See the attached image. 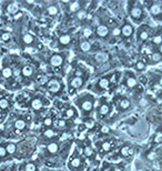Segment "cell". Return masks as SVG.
Returning a JSON list of instances; mask_svg holds the SVG:
<instances>
[{"label":"cell","mask_w":162,"mask_h":171,"mask_svg":"<svg viewBox=\"0 0 162 171\" xmlns=\"http://www.w3.org/2000/svg\"><path fill=\"white\" fill-rule=\"evenodd\" d=\"M80 108L83 112H90L93 108V99L87 98L80 102Z\"/></svg>","instance_id":"1"},{"label":"cell","mask_w":162,"mask_h":171,"mask_svg":"<svg viewBox=\"0 0 162 171\" xmlns=\"http://www.w3.org/2000/svg\"><path fill=\"white\" fill-rule=\"evenodd\" d=\"M48 88H49V90L51 91V92H58L60 90V88H61V85H60L59 80H57V79H52L49 81V83H48Z\"/></svg>","instance_id":"2"},{"label":"cell","mask_w":162,"mask_h":171,"mask_svg":"<svg viewBox=\"0 0 162 171\" xmlns=\"http://www.w3.org/2000/svg\"><path fill=\"white\" fill-rule=\"evenodd\" d=\"M63 62V57L61 55H53L51 58H50V63H51L53 67H59L62 65Z\"/></svg>","instance_id":"3"},{"label":"cell","mask_w":162,"mask_h":171,"mask_svg":"<svg viewBox=\"0 0 162 171\" xmlns=\"http://www.w3.org/2000/svg\"><path fill=\"white\" fill-rule=\"evenodd\" d=\"M121 34H123L124 37H130L131 34H133V27L131 26L130 24H124L123 27L121 28Z\"/></svg>","instance_id":"4"},{"label":"cell","mask_w":162,"mask_h":171,"mask_svg":"<svg viewBox=\"0 0 162 171\" xmlns=\"http://www.w3.org/2000/svg\"><path fill=\"white\" fill-rule=\"evenodd\" d=\"M83 85V79L81 77H73L71 79V81H70V86H71V88H75V89H78V88H80L81 86Z\"/></svg>","instance_id":"5"},{"label":"cell","mask_w":162,"mask_h":171,"mask_svg":"<svg viewBox=\"0 0 162 171\" xmlns=\"http://www.w3.org/2000/svg\"><path fill=\"white\" fill-rule=\"evenodd\" d=\"M130 15L136 20V19H141V17H142V9L140 7H133L131 9V11H130Z\"/></svg>","instance_id":"6"},{"label":"cell","mask_w":162,"mask_h":171,"mask_svg":"<svg viewBox=\"0 0 162 171\" xmlns=\"http://www.w3.org/2000/svg\"><path fill=\"white\" fill-rule=\"evenodd\" d=\"M108 34H109V29H108V27L107 26L100 25V26L97 28V34H98L99 37L104 38L106 36H108Z\"/></svg>","instance_id":"7"},{"label":"cell","mask_w":162,"mask_h":171,"mask_svg":"<svg viewBox=\"0 0 162 171\" xmlns=\"http://www.w3.org/2000/svg\"><path fill=\"white\" fill-rule=\"evenodd\" d=\"M110 112V106L108 104V103H102L100 107H99V109H98V113L100 114V116H106V114H108Z\"/></svg>","instance_id":"8"},{"label":"cell","mask_w":162,"mask_h":171,"mask_svg":"<svg viewBox=\"0 0 162 171\" xmlns=\"http://www.w3.org/2000/svg\"><path fill=\"white\" fill-rule=\"evenodd\" d=\"M81 167V159L79 157L73 158L71 161H70V168L71 170H78V168Z\"/></svg>","instance_id":"9"},{"label":"cell","mask_w":162,"mask_h":171,"mask_svg":"<svg viewBox=\"0 0 162 171\" xmlns=\"http://www.w3.org/2000/svg\"><path fill=\"white\" fill-rule=\"evenodd\" d=\"M150 12L152 16H159L162 13V9L159 5H152L150 7Z\"/></svg>","instance_id":"10"},{"label":"cell","mask_w":162,"mask_h":171,"mask_svg":"<svg viewBox=\"0 0 162 171\" xmlns=\"http://www.w3.org/2000/svg\"><path fill=\"white\" fill-rule=\"evenodd\" d=\"M59 42L63 46H67L71 42V36L69 34H61L59 37Z\"/></svg>","instance_id":"11"},{"label":"cell","mask_w":162,"mask_h":171,"mask_svg":"<svg viewBox=\"0 0 162 171\" xmlns=\"http://www.w3.org/2000/svg\"><path fill=\"white\" fill-rule=\"evenodd\" d=\"M31 107L34 110H40L42 108V101L39 99V98H36L31 101Z\"/></svg>","instance_id":"12"},{"label":"cell","mask_w":162,"mask_h":171,"mask_svg":"<svg viewBox=\"0 0 162 171\" xmlns=\"http://www.w3.org/2000/svg\"><path fill=\"white\" fill-rule=\"evenodd\" d=\"M136 83H138V80H136L133 76H130V77H128L126 79V85H127V87H129V88L136 87Z\"/></svg>","instance_id":"13"},{"label":"cell","mask_w":162,"mask_h":171,"mask_svg":"<svg viewBox=\"0 0 162 171\" xmlns=\"http://www.w3.org/2000/svg\"><path fill=\"white\" fill-rule=\"evenodd\" d=\"M21 72H22V75L25 76V77H31L32 76V73H34V69L31 68L30 66H25L22 70H21Z\"/></svg>","instance_id":"14"},{"label":"cell","mask_w":162,"mask_h":171,"mask_svg":"<svg viewBox=\"0 0 162 171\" xmlns=\"http://www.w3.org/2000/svg\"><path fill=\"white\" fill-rule=\"evenodd\" d=\"M47 150L49 151V153H56L59 150V145H58V143H56V142H51V143L48 145Z\"/></svg>","instance_id":"15"},{"label":"cell","mask_w":162,"mask_h":171,"mask_svg":"<svg viewBox=\"0 0 162 171\" xmlns=\"http://www.w3.org/2000/svg\"><path fill=\"white\" fill-rule=\"evenodd\" d=\"M130 106H131V102H130V100L128 99H122L119 103V107L121 110H127L130 108Z\"/></svg>","instance_id":"16"},{"label":"cell","mask_w":162,"mask_h":171,"mask_svg":"<svg viewBox=\"0 0 162 171\" xmlns=\"http://www.w3.org/2000/svg\"><path fill=\"white\" fill-rule=\"evenodd\" d=\"M69 10L71 12H78V11H80V2L79 1L71 2L70 6H69Z\"/></svg>","instance_id":"17"},{"label":"cell","mask_w":162,"mask_h":171,"mask_svg":"<svg viewBox=\"0 0 162 171\" xmlns=\"http://www.w3.org/2000/svg\"><path fill=\"white\" fill-rule=\"evenodd\" d=\"M80 49L85 52L89 51L91 49V43L89 42V41H87V40H83L82 42L80 43Z\"/></svg>","instance_id":"18"},{"label":"cell","mask_w":162,"mask_h":171,"mask_svg":"<svg viewBox=\"0 0 162 171\" xmlns=\"http://www.w3.org/2000/svg\"><path fill=\"white\" fill-rule=\"evenodd\" d=\"M162 60V55L160 52H154L152 53V56H151V61H152V63H158V62H160Z\"/></svg>","instance_id":"19"},{"label":"cell","mask_w":162,"mask_h":171,"mask_svg":"<svg viewBox=\"0 0 162 171\" xmlns=\"http://www.w3.org/2000/svg\"><path fill=\"white\" fill-rule=\"evenodd\" d=\"M15 127L18 130H24L26 128V121L22 119H18L16 122H15Z\"/></svg>","instance_id":"20"},{"label":"cell","mask_w":162,"mask_h":171,"mask_svg":"<svg viewBox=\"0 0 162 171\" xmlns=\"http://www.w3.org/2000/svg\"><path fill=\"white\" fill-rule=\"evenodd\" d=\"M22 40H24V42L26 43V44H31V43L34 42V38L32 34H26L24 37H22Z\"/></svg>","instance_id":"21"},{"label":"cell","mask_w":162,"mask_h":171,"mask_svg":"<svg viewBox=\"0 0 162 171\" xmlns=\"http://www.w3.org/2000/svg\"><path fill=\"white\" fill-rule=\"evenodd\" d=\"M58 11H59V9L57 6H49L48 8H47V12H48V15H50V16H56L57 13H58Z\"/></svg>","instance_id":"22"},{"label":"cell","mask_w":162,"mask_h":171,"mask_svg":"<svg viewBox=\"0 0 162 171\" xmlns=\"http://www.w3.org/2000/svg\"><path fill=\"white\" fill-rule=\"evenodd\" d=\"M75 116H76V111H75L73 108H69V109H67L66 112H65V117H66L67 119H69V118H73Z\"/></svg>","instance_id":"23"},{"label":"cell","mask_w":162,"mask_h":171,"mask_svg":"<svg viewBox=\"0 0 162 171\" xmlns=\"http://www.w3.org/2000/svg\"><path fill=\"white\" fill-rule=\"evenodd\" d=\"M6 151H7V153H15V151H16V145L15 143H8L7 147H6Z\"/></svg>","instance_id":"24"},{"label":"cell","mask_w":162,"mask_h":171,"mask_svg":"<svg viewBox=\"0 0 162 171\" xmlns=\"http://www.w3.org/2000/svg\"><path fill=\"white\" fill-rule=\"evenodd\" d=\"M2 76L5 78H10L12 76V70L10 68H5L2 70Z\"/></svg>","instance_id":"25"},{"label":"cell","mask_w":162,"mask_h":171,"mask_svg":"<svg viewBox=\"0 0 162 171\" xmlns=\"http://www.w3.org/2000/svg\"><path fill=\"white\" fill-rule=\"evenodd\" d=\"M77 18L79 20H85V18H87V11H85V10H80V11H78Z\"/></svg>","instance_id":"26"},{"label":"cell","mask_w":162,"mask_h":171,"mask_svg":"<svg viewBox=\"0 0 162 171\" xmlns=\"http://www.w3.org/2000/svg\"><path fill=\"white\" fill-rule=\"evenodd\" d=\"M36 169H37V167L32 162L27 163L26 166H25V171H36Z\"/></svg>","instance_id":"27"},{"label":"cell","mask_w":162,"mask_h":171,"mask_svg":"<svg viewBox=\"0 0 162 171\" xmlns=\"http://www.w3.org/2000/svg\"><path fill=\"white\" fill-rule=\"evenodd\" d=\"M98 85H99L100 88H107V87L109 86V80L103 78V79H101V80H99V83H98Z\"/></svg>","instance_id":"28"},{"label":"cell","mask_w":162,"mask_h":171,"mask_svg":"<svg viewBox=\"0 0 162 171\" xmlns=\"http://www.w3.org/2000/svg\"><path fill=\"white\" fill-rule=\"evenodd\" d=\"M43 135H44V137H47V138H52V137H54V131L52 130V129H47L44 132H43Z\"/></svg>","instance_id":"29"},{"label":"cell","mask_w":162,"mask_h":171,"mask_svg":"<svg viewBox=\"0 0 162 171\" xmlns=\"http://www.w3.org/2000/svg\"><path fill=\"white\" fill-rule=\"evenodd\" d=\"M8 11L10 13H12V15H17L18 12V8L16 5H10L8 7Z\"/></svg>","instance_id":"30"},{"label":"cell","mask_w":162,"mask_h":171,"mask_svg":"<svg viewBox=\"0 0 162 171\" xmlns=\"http://www.w3.org/2000/svg\"><path fill=\"white\" fill-rule=\"evenodd\" d=\"M9 106V102L7 99H1L0 100V108L1 109H6V108H8Z\"/></svg>","instance_id":"31"},{"label":"cell","mask_w":162,"mask_h":171,"mask_svg":"<svg viewBox=\"0 0 162 171\" xmlns=\"http://www.w3.org/2000/svg\"><path fill=\"white\" fill-rule=\"evenodd\" d=\"M152 41L154 44H161L162 43V37L161 36H154L152 38Z\"/></svg>","instance_id":"32"},{"label":"cell","mask_w":162,"mask_h":171,"mask_svg":"<svg viewBox=\"0 0 162 171\" xmlns=\"http://www.w3.org/2000/svg\"><path fill=\"white\" fill-rule=\"evenodd\" d=\"M145 68V63L143 61H138L136 65V70H143Z\"/></svg>","instance_id":"33"},{"label":"cell","mask_w":162,"mask_h":171,"mask_svg":"<svg viewBox=\"0 0 162 171\" xmlns=\"http://www.w3.org/2000/svg\"><path fill=\"white\" fill-rule=\"evenodd\" d=\"M101 148H102L103 151H109L111 148V143L110 142H108V141H106V142H103L102 145H101Z\"/></svg>","instance_id":"34"},{"label":"cell","mask_w":162,"mask_h":171,"mask_svg":"<svg viewBox=\"0 0 162 171\" xmlns=\"http://www.w3.org/2000/svg\"><path fill=\"white\" fill-rule=\"evenodd\" d=\"M121 34V28L119 27H116V28H113L112 29V36H114V37H118Z\"/></svg>","instance_id":"35"},{"label":"cell","mask_w":162,"mask_h":171,"mask_svg":"<svg viewBox=\"0 0 162 171\" xmlns=\"http://www.w3.org/2000/svg\"><path fill=\"white\" fill-rule=\"evenodd\" d=\"M52 118H50V117H48V118H46V119L43 120V125L46 126V127H50V126H52Z\"/></svg>","instance_id":"36"},{"label":"cell","mask_w":162,"mask_h":171,"mask_svg":"<svg viewBox=\"0 0 162 171\" xmlns=\"http://www.w3.org/2000/svg\"><path fill=\"white\" fill-rule=\"evenodd\" d=\"M139 37H140V39H141V40H143V41H145V40H147L148 38H149V34H148L147 31H141V32H140V36H139Z\"/></svg>","instance_id":"37"},{"label":"cell","mask_w":162,"mask_h":171,"mask_svg":"<svg viewBox=\"0 0 162 171\" xmlns=\"http://www.w3.org/2000/svg\"><path fill=\"white\" fill-rule=\"evenodd\" d=\"M121 154H122L123 157H127L128 154H130V149H129L128 147H123V148L121 149Z\"/></svg>","instance_id":"38"},{"label":"cell","mask_w":162,"mask_h":171,"mask_svg":"<svg viewBox=\"0 0 162 171\" xmlns=\"http://www.w3.org/2000/svg\"><path fill=\"white\" fill-rule=\"evenodd\" d=\"M66 125H67V123H66V120L65 119H60L59 121H58V123H57V126H58V128H65V127H66Z\"/></svg>","instance_id":"39"},{"label":"cell","mask_w":162,"mask_h":171,"mask_svg":"<svg viewBox=\"0 0 162 171\" xmlns=\"http://www.w3.org/2000/svg\"><path fill=\"white\" fill-rule=\"evenodd\" d=\"M85 154L87 157H91V156H92V149H91L90 147L85 148Z\"/></svg>","instance_id":"40"},{"label":"cell","mask_w":162,"mask_h":171,"mask_svg":"<svg viewBox=\"0 0 162 171\" xmlns=\"http://www.w3.org/2000/svg\"><path fill=\"white\" fill-rule=\"evenodd\" d=\"M85 127L88 129H92L94 127V121H92V120L87 121V122H85Z\"/></svg>","instance_id":"41"},{"label":"cell","mask_w":162,"mask_h":171,"mask_svg":"<svg viewBox=\"0 0 162 171\" xmlns=\"http://www.w3.org/2000/svg\"><path fill=\"white\" fill-rule=\"evenodd\" d=\"M1 39L3 40V41H8L9 39H10V34L8 32H3V34H1Z\"/></svg>","instance_id":"42"},{"label":"cell","mask_w":162,"mask_h":171,"mask_svg":"<svg viewBox=\"0 0 162 171\" xmlns=\"http://www.w3.org/2000/svg\"><path fill=\"white\" fill-rule=\"evenodd\" d=\"M82 34H83L85 37H89V36L91 34V30H90V29H88V28H85V30L82 31Z\"/></svg>","instance_id":"43"},{"label":"cell","mask_w":162,"mask_h":171,"mask_svg":"<svg viewBox=\"0 0 162 171\" xmlns=\"http://www.w3.org/2000/svg\"><path fill=\"white\" fill-rule=\"evenodd\" d=\"M6 154H7L6 148H3V147H0V157H5Z\"/></svg>","instance_id":"44"},{"label":"cell","mask_w":162,"mask_h":171,"mask_svg":"<svg viewBox=\"0 0 162 171\" xmlns=\"http://www.w3.org/2000/svg\"><path fill=\"white\" fill-rule=\"evenodd\" d=\"M159 83L162 86V77H160V79H159Z\"/></svg>","instance_id":"45"},{"label":"cell","mask_w":162,"mask_h":171,"mask_svg":"<svg viewBox=\"0 0 162 171\" xmlns=\"http://www.w3.org/2000/svg\"><path fill=\"white\" fill-rule=\"evenodd\" d=\"M27 2H28V3H30V5H31V3H34V1H32V0H28Z\"/></svg>","instance_id":"46"},{"label":"cell","mask_w":162,"mask_h":171,"mask_svg":"<svg viewBox=\"0 0 162 171\" xmlns=\"http://www.w3.org/2000/svg\"><path fill=\"white\" fill-rule=\"evenodd\" d=\"M114 171H122V169H120V168H116Z\"/></svg>","instance_id":"47"},{"label":"cell","mask_w":162,"mask_h":171,"mask_svg":"<svg viewBox=\"0 0 162 171\" xmlns=\"http://www.w3.org/2000/svg\"><path fill=\"white\" fill-rule=\"evenodd\" d=\"M160 53H162V44L160 46Z\"/></svg>","instance_id":"48"},{"label":"cell","mask_w":162,"mask_h":171,"mask_svg":"<svg viewBox=\"0 0 162 171\" xmlns=\"http://www.w3.org/2000/svg\"><path fill=\"white\" fill-rule=\"evenodd\" d=\"M161 19H162V13H161Z\"/></svg>","instance_id":"49"}]
</instances>
